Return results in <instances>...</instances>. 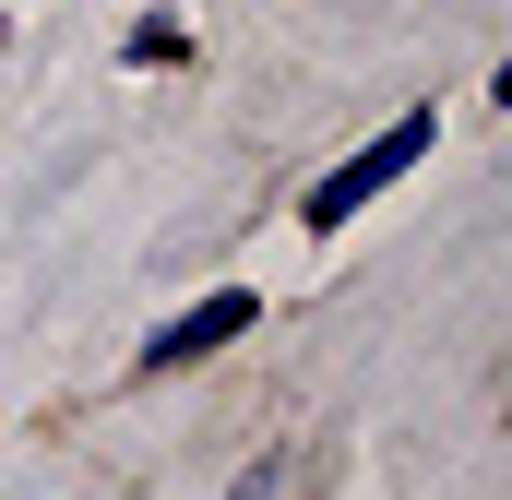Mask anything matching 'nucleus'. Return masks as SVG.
I'll return each mask as SVG.
<instances>
[{
  "label": "nucleus",
  "instance_id": "nucleus-1",
  "mask_svg": "<svg viewBox=\"0 0 512 500\" xmlns=\"http://www.w3.org/2000/svg\"><path fill=\"white\" fill-rule=\"evenodd\" d=\"M417 155H441V108H405V120H382L346 167H322L310 191H298V227L310 239H334V227H358L370 203H382L393 179H417Z\"/></svg>",
  "mask_w": 512,
  "mask_h": 500
},
{
  "label": "nucleus",
  "instance_id": "nucleus-2",
  "mask_svg": "<svg viewBox=\"0 0 512 500\" xmlns=\"http://www.w3.org/2000/svg\"><path fill=\"white\" fill-rule=\"evenodd\" d=\"M251 322H262V298H251V286H203L191 310H167V322L131 346V370H203V358H215V346H239Z\"/></svg>",
  "mask_w": 512,
  "mask_h": 500
},
{
  "label": "nucleus",
  "instance_id": "nucleus-3",
  "mask_svg": "<svg viewBox=\"0 0 512 500\" xmlns=\"http://www.w3.org/2000/svg\"><path fill=\"white\" fill-rule=\"evenodd\" d=\"M120 60L131 72H179V60H191V24H179V12H143V24L120 36Z\"/></svg>",
  "mask_w": 512,
  "mask_h": 500
}]
</instances>
